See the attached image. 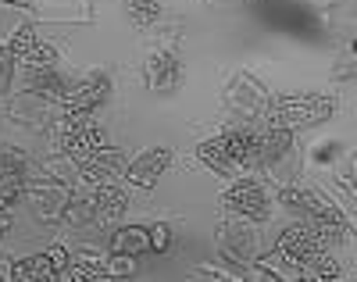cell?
Segmentation results:
<instances>
[{"mask_svg":"<svg viewBox=\"0 0 357 282\" xmlns=\"http://www.w3.org/2000/svg\"><path fill=\"white\" fill-rule=\"evenodd\" d=\"M11 279L18 282H57V268H54V258L50 250L47 254H33V258H22L15 268H11Z\"/></svg>","mask_w":357,"mask_h":282,"instance_id":"cell-18","label":"cell"},{"mask_svg":"<svg viewBox=\"0 0 357 282\" xmlns=\"http://www.w3.org/2000/svg\"><path fill=\"white\" fill-rule=\"evenodd\" d=\"M11 65H15L11 50H8V47H0V89H4V86H8V79H11Z\"/></svg>","mask_w":357,"mask_h":282,"instance_id":"cell-21","label":"cell"},{"mask_svg":"<svg viewBox=\"0 0 357 282\" xmlns=\"http://www.w3.org/2000/svg\"><path fill=\"white\" fill-rule=\"evenodd\" d=\"M126 165H129L126 154L118 150V147H111V143H104V147H97V150H89L86 158L75 161L82 182H111V179H118V175L126 172Z\"/></svg>","mask_w":357,"mask_h":282,"instance_id":"cell-11","label":"cell"},{"mask_svg":"<svg viewBox=\"0 0 357 282\" xmlns=\"http://www.w3.org/2000/svg\"><path fill=\"white\" fill-rule=\"evenodd\" d=\"M218 250H222V261L229 265H254L257 261V236L247 225H222L218 232Z\"/></svg>","mask_w":357,"mask_h":282,"instance_id":"cell-12","label":"cell"},{"mask_svg":"<svg viewBox=\"0 0 357 282\" xmlns=\"http://www.w3.org/2000/svg\"><path fill=\"white\" fill-rule=\"evenodd\" d=\"M33 182V161L18 147H0V207H15L25 200Z\"/></svg>","mask_w":357,"mask_h":282,"instance_id":"cell-6","label":"cell"},{"mask_svg":"<svg viewBox=\"0 0 357 282\" xmlns=\"http://www.w3.org/2000/svg\"><path fill=\"white\" fill-rule=\"evenodd\" d=\"M146 250H154L151 225H126V229L111 232V254L114 258H136V254H146Z\"/></svg>","mask_w":357,"mask_h":282,"instance_id":"cell-16","label":"cell"},{"mask_svg":"<svg viewBox=\"0 0 357 282\" xmlns=\"http://www.w3.org/2000/svg\"><path fill=\"white\" fill-rule=\"evenodd\" d=\"M8 232H11V214H8V207H0V239Z\"/></svg>","mask_w":357,"mask_h":282,"instance_id":"cell-22","label":"cell"},{"mask_svg":"<svg viewBox=\"0 0 357 282\" xmlns=\"http://www.w3.org/2000/svg\"><path fill=\"white\" fill-rule=\"evenodd\" d=\"M54 143L61 154H68L72 161L86 158L89 150H97L107 143V133L93 121L89 111H61L54 121Z\"/></svg>","mask_w":357,"mask_h":282,"instance_id":"cell-4","label":"cell"},{"mask_svg":"<svg viewBox=\"0 0 357 282\" xmlns=\"http://www.w3.org/2000/svg\"><path fill=\"white\" fill-rule=\"evenodd\" d=\"M168 165H172V150L168 147H151V150H143L136 161L126 165V179L132 186H139V190H151V186H158V179Z\"/></svg>","mask_w":357,"mask_h":282,"instance_id":"cell-13","label":"cell"},{"mask_svg":"<svg viewBox=\"0 0 357 282\" xmlns=\"http://www.w3.org/2000/svg\"><path fill=\"white\" fill-rule=\"evenodd\" d=\"M197 158L211 168L215 175H222V179H236V175H243V168H240V161L232 158V147H229V140L218 133V136H211V140H204L200 147H197Z\"/></svg>","mask_w":357,"mask_h":282,"instance_id":"cell-15","label":"cell"},{"mask_svg":"<svg viewBox=\"0 0 357 282\" xmlns=\"http://www.w3.org/2000/svg\"><path fill=\"white\" fill-rule=\"evenodd\" d=\"M143 79H146V89H154V93H175L178 82H183V57L172 47L154 50L143 61Z\"/></svg>","mask_w":357,"mask_h":282,"instance_id":"cell-9","label":"cell"},{"mask_svg":"<svg viewBox=\"0 0 357 282\" xmlns=\"http://www.w3.org/2000/svg\"><path fill=\"white\" fill-rule=\"evenodd\" d=\"M329 250V243H325L307 222H301L296 218L293 225H286L275 239V250H272V258L286 265V275L289 279H304V272Z\"/></svg>","mask_w":357,"mask_h":282,"instance_id":"cell-3","label":"cell"},{"mask_svg":"<svg viewBox=\"0 0 357 282\" xmlns=\"http://www.w3.org/2000/svg\"><path fill=\"white\" fill-rule=\"evenodd\" d=\"M107 97H111V75L104 68H93V72L72 79L68 89L57 97V104H61V111H89L93 114Z\"/></svg>","mask_w":357,"mask_h":282,"instance_id":"cell-7","label":"cell"},{"mask_svg":"<svg viewBox=\"0 0 357 282\" xmlns=\"http://www.w3.org/2000/svg\"><path fill=\"white\" fill-rule=\"evenodd\" d=\"M8 50H11V57L18 61L22 68H47V65H57V50L36 36L33 25H22L18 33L8 40Z\"/></svg>","mask_w":357,"mask_h":282,"instance_id":"cell-10","label":"cell"},{"mask_svg":"<svg viewBox=\"0 0 357 282\" xmlns=\"http://www.w3.org/2000/svg\"><path fill=\"white\" fill-rule=\"evenodd\" d=\"M340 275H343V268L336 265V258H329V250L304 272V279H314V282H329V279H340Z\"/></svg>","mask_w":357,"mask_h":282,"instance_id":"cell-20","label":"cell"},{"mask_svg":"<svg viewBox=\"0 0 357 282\" xmlns=\"http://www.w3.org/2000/svg\"><path fill=\"white\" fill-rule=\"evenodd\" d=\"M336 111V101L333 97H321V93H282V97L268 101L261 118L268 125H279V129H289V133H301V129H311V125L333 118Z\"/></svg>","mask_w":357,"mask_h":282,"instance_id":"cell-2","label":"cell"},{"mask_svg":"<svg viewBox=\"0 0 357 282\" xmlns=\"http://www.w3.org/2000/svg\"><path fill=\"white\" fill-rule=\"evenodd\" d=\"M68 75L57 72V65H47V68H22V86L33 89V93H47V97H61V93L68 89Z\"/></svg>","mask_w":357,"mask_h":282,"instance_id":"cell-17","label":"cell"},{"mask_svg":"<svg viewBox=\"0 0 357 282\" xmlns=\"http://www.w3.org/2000/svg\"><path fill=\"white\" fill-rule=\"evenodd\" d=\"M350 179L357 182V154H354V161H350Z\"/></svg>","mask_w":357,"mask_h":282,"instance_id":"cell-23","label":"cell"},{"mask_svg":"<svg viewBox=\"0 0 357 282\" xmlns=\"http://www.w3.org/2000/svg\"><path fill=\"white\" fill-rule=\"evenodd\" d=\"M65 229L72 232H86V229H93V182H86V186H72V193L65 200V211L61 218H57Z\"/></svg>","mask_w":357,"mask_h":282,"instance_id":"cell-14","label":"cell"},{"mask_svg":"<svg viewBox=\"0 0 357 282\" xmlns=\"http://www.w3.org/2000/svg\"><path fill=\"white\" fill-rule=\"evenodd\" d=\"M126 4H129V15H132L136 25H154L161 18V4H158V0H126Z\"/></svg>","mask_w":357,"mask_h":282,"instance_id":"cell-19","label":"cell"},{"mask_svg":"<svg viewBox=\"0 0 357 282\" xmlns=\"http://www.w3.org/2000/svg\"><path fill=\"white\" fill-rule=\"evenodd\" d=\"M126 211H129V193L114 179L111 182H93V229L114 232L118 222L126 218Z\"/></svg>","mask_w":357,"mask_h":282,"instance_id":"cell-8","label":"cell"},{"mask_svg":"<svg viewBox=\"0 0 357 282\" xmlns=\"http://www.w3.org/2000/svg\"><path fill=\"white\" fill-rule=\"evenodd\" d=\"M222 207L236 214L240 222H268L272 218V193L264 190L261 179L236 175L229 182V190L222 193Z\"/></svg>","mask_w":357,"mask_h":282,"instance_id":"cell-5","label":"cell"},{"mask_svg":"<svg viewBox=\"0 0 357 282\" xmlns=\"http://www.w3.org/2000/svg\"><path fill=\"white\" fill-rule=\"evenodd\" d=\"M279 204H282L293 218L307 222L329 246L343 243V236H347V218L340 214V207H336L333 200H325L321 193L304 190V186H282V190H279Z\"/></svg>","mask_w":357,"mask_h":282,"instance_id":"cell-1","label":"cell"}]
</instances>
